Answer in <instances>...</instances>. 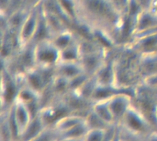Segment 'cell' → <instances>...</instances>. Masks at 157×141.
Returning a JSON list of instances; mask_svg holds the SVG:
<instances>
[{"instance_id":"obj_23","label":"cell","mask_w":157,"mask_h":141,"mask_svg":"<svg viewBox=\"0 0 157 141\" xmlns=\"http://www.w3.org/2000/svg\"><path fill=\"white\" fill-rule=\"evenodd\" d=\"M111 6L118 12L121 16L125 15L127 7L129 6L130 0H108Z\"/></svg>"},{"instance_id":"obj_11","label":"cell","mask_w":157,"mask_h":141,"mask_svg":"<svg viewBox=\"0 0 157 141\" xmlns=\"http://www.w3.org/2000/svg\"><path fill=\"white\" fill-rule=\"evenodd\" d=\"M55 75L63 77L68 80H73L86 73L81 62L63 63L60 62L54 68Z\"/></svg>"},{"instance_id":"obj_18","label":"cell","mask_w":157,"mask_h":141,"mask_svg":"<svg viewBox=\"0 0 157 141\" xmlns=\"http://www.w3.org/2000/svg\"><path fill=\"white\" fill-rule=\"evenodd\" d=\"M89 130L86 120L82 122L81 124L75 126L72 129L68 130L67 132L58 136V137H63V138H71V139H84L85 136L86 135L87 131Z\"/></svg>"},{"instance_id":"obj_7","label":"cell","mask_w":157,"mask_h":141,"mask_svg":"<svg viewBox=\"0 0 157 141\" xmlns=\"http://www.w3.org/2000/svg\"><path fill=\"white\" fill-rule=\"evenodd\" d=\"M94 78L99 86H118L117 63L114 60H106L95 73Z\"/></svg>"},{"instance_id":"obj_4","label":"cell","mask_w":157,"mask_h":141,"mask_svg":"<svg viewBox=\"0 0 157 141\" xmlns=\"http://www.w3.org/2000/svg\"><path fill=\"white\" fill-rule=\"evenodd\" d=\"M50 69L40 68L37 66L30 67L25 71L22 75V82L23 85L28 86L29 89L37 92L41 96V94L46 91L49 84H51L52 79H48L46 76V72Z\"/></svg>"},{"instance_id":"obj_29","label":"cell","mask_w":157,"mask_h":141,"mask_svg":"<svg viewBox=\"0 0 157 141\" xmlns=\"http://www.w3.org/2000/svg\"><path fill=\"white\" fill-rule=\"evenodd\" d=\"M121 132V131H120ZM120 141H128L127 139H125L122 136H121V139H120Z\"/></svg>"},{"instance_id":"obj_13","label":"cell","mask_w":157,"mask_h":141,"mask_svg":"<svg viewBox=\"0 0 157 141\" xmlns=\"http://www.w3.org/2000/svg\"><path fill=\"white\" fill-rule=\"evenodd\" d=\"M46 127H48L45 123L43 122V120L41 119L40 114L35 116L31 122L29 124V126L25 128V130L22 132L21 136H20V141H29L32 138L36 137L37 135H39L40 132H42Z\"/></svg>"},{"instance_id":"obj_8","label":"cell","mask_w":157,"mask_h":141,"mask_svg":"<svg viewBox=\"0 0 157 141\" xmlns=\"http://www.w3.org/2000/svg\"><path fill=\"white\" fill-rule=\"evenodd\" d=\"M10 110H11L13 116L17 122V125L19 128L20 136H21L22 132L29 126V124L34 118V116H33L30 109L29 108V106L17 98L14 102L13 105L10 107Z\"/></svg>"},{"instance_id":"obj_27","label":"cell","mask_w":157,"mask_h":141,"mask_svg":"<svg viewBox=\"0 0 157 141\" xmlns=\"http://www.w3.org/2000/svg\"><path fill=\"white\" fill-rule=\"evenodd\" d=\"M152 9L157 14V0L154 1V4H153V6H152Z\"/></svg>"},{"instance_id":"obj_9","label":"cell","mask_w":157,"mask_h":141,"mask_svg":"<svg viewBox=\"0 0 157 141\" xmlns=\"http://www.w3.org/2000/svg\"><path fill=\"white\" fill-rule=\"evenodd\" d=\"M131 48L141 54L157 52V30L133 37Z\"/></svg>"},{"instance_id":"obj_5","label":"cell","mask_w":157,"mask_h":141,"mask_svg":"<svg viewBox=\"0 0 157 141\" xmlns=\"http://www.w3.org/2000/svg\"><path fill=\"white\" fill-rule=\"evenodd\" d=\"M107 100L110 111L113 115L115 123L116 125H119V123L121 121L125 114L133 105L132 97L129 93L122 91L112 95Z\"/></svg>"},{"instance_id":"obj_22","label":"cell","mask_w":157,"mask_h":141,"mask_svg":"<svg viewBox=\"0 0 157 141\" xmlns=\"http://www.w3.org/2000/svg\"><path fill=\"white\" fill-rule=\"evenodd\" d=\"M14 48H13V44L10 41L9 38H6V40H5V38H2V49H1V54H2V59L5 60L6 59L7 61L9 60L10 57H12V54H13Z\"/></svg>"},{"instance_id":"obj_16","label":"cell","mask_w":157,"mask_h":141,"mask_svg":"<svg viewBox=\"0 0 157 141\" xmlns=\"http://www.w3.org/2000/svg\"><path fill=\"white\" fill-rule=\"evenodd\" d=\"M51 41L53 42V44L61 51L63 49L67 48L68 46L75 43L78 40H76L75 35L70 31L68 29L62 30L55 35H53L51 39Z\"/></svg>"},{"instance_id":"obj_12","label":"cell","mask_w":157,"mask_h":141,"mask_svg":"<svg viewBox=\"0 0 157 141\" xmlns=\"http://www.w3.org/2000/svg\"><path fill=\"white\" fill-rule=\"evenodd\" d=\"M84 121H85V116L76 115V114H69L62 117L61 119H59L52 127L58 133V136H60L67 132L68 130L72 129L75 126L81 124Z\"/></svg>"},{"instance_id":"obj_20","label":"cell","mask_w":157,"mask_h":141,"mask_svg":"<svg viewBox=\"0 0 157 141\" xmlns=\"http://www.w3.org/2000/svg\"><path fill=\"white\" fill-rule=\"evenodd\" d=\"M58 139V133L53 127H46L36 137L32 138L29 141H55Z\"/></svg>"},{"instance_id":"obj_28","label":"cell","mask_w":157,"mask_h":141,"mask_svg":"<svg viewBox=\"0 0 157 141\" xmlns=\"http://www.w3.org/2000/svg\"><path fill=\"white\" fill-rule=\"evenodd\" d=\"M154 115H155V121H156V124H157V105H155V107Z\"/></svg>"},{"instance_id":"obj_14","label":"cell","mask_w":157,"mask_h":141,"mask_svg":"<svg viewBox=\"0 0 157 141\" xmlns=\"http://www.w3.org/2000/svg\"><path fill=\"white\" fill-rule=\"evenodd\" d=\"M82 57V50L79 41L60 51V62L76 63L80 62ZM59 62V63H60Z\"/></svg>"},{"instance_id":"obj_21","label":"cell","mask_w":157,"mask_h":141,"mask_svg":"<svg viewBox=\"0 0 157 141\" xmlns=\"http://www.w3.org/2000/svg\"><path fill=\"white\" fill-rule=\"evenodd\" d=\"M111 128V127H110ZM89 129L84 138V141H104L110 129Z\"/></svg>"},{"instance_id":"obj_15","label":"cell","mask_w":157,"mask_h":141,"mask_svg":"<svg viewBox=\"0 0 157 141\" xmlns=\"http://www.w3.org/2000/svg\"><path fill=\"white\" fill-rule=\"evenodd\" d=\"M91 109L94 111L95 114H97L102 120H104L109 125L111 126L116 125L113 115L108 103V100H100V101L94 102L91 106Z\"/></svg>"},{"instance_id":"obj_1","label":"cell","mask_w":157,"mask_h":141,"mask_svg":"<svg viewBox=\"0 0 157 141\" xmlns=\"http://www.w3.org/2000/svg\"><path fill=\"white\" fill-rule=\"evenodd\" d=\"M118 126L125 132L142 137H146L154 131L153 127L145 115L134 105L129 109Z\"/></svg>"},{"instance_id":"obj_10","label":"cell","mask_w":157,"mask_h":141,"mask_svg":"<svg viewBox=\"0 0 157 141\" xmlns=\"http://www.w3.org/2000/svg\"><path fill=\"white\" fill-rule=\"evenodd\" d=\"M136 69L143 79L157 75V52L139 54Z\"/></svg>"},{"instance_id":"obj_19","label":"cell","mask_w":157,"mask_h":141,"mask_svg":"<svg viewBox=\"0 0 157 141\" xmlns=\"http://www.w3.org/2000/svg\"><path fill=\"white\" fill-rule=\"evenodd\" d=\"M0 135H1V141H14L13 133L11 131V128L8 125L7 118H6V114L5 111L2 112L1 115V130H0Z\"/></svg>"},{"instance_id":"obj_6","label":"cell","mask_w":157,"mask_h":141,"mask_svg":"<svg viewBox=\"0 0 157 141\" xmlns=\"http://www.w3.org/2000/svg\"><path fill=\"white\" fill-rule=\"evenodd\" d=\"M157 30V14L153 9L143 10L135 18L132 38Z\"/></svg>"},{"instance_id":"obj_26","label":"cell","mask_w":157,"mask_h":141,"mask_svg":"<svg viewBox=\"0 0 157 141\" xmlns=\"http://www.w3.org/2000/svg\"><path fill=\"white\" fill-rule=\"evenodd\" d=\"M56 141H84L83 139H71V138H63V137H58Z\"/></svg>"},{"instance_id":"obj_30","label":"cell","mask_w":157,"mask_h":141,"mask_svg":"<svg viewBox=\"0 0 157 141\" xmlns=\"http://www.w3.org/2000/svg\"><path fill=\"white\" fill-rule=\"evenodd\" d=\"M14 141H20V140H14Z\"/></svg>"},{"instance_id":"obj_17","label":"cell","mask_w":157,"mask_h":141,"mask_svg":"<svg viewBox=\"0 0 157 141\" xmlns=\"http://www.w3.org/2000/svg\"><path fill=\"white\" fill-rule=\"evenodd\" d=\"M85 120L89 129H109L113 127L102 120L92 109H90L86 115H85Z\"/></svg>"},{"instance_id":"obj_25","label":"cell","mask_w":157,"mask_h":141,"mask_svg":"<svg viewBox=\"0 0 157 141\" xmlns=\"http://www.w3.org/2000/svg\"><path fill=\"white\" fill-rule=\"evenodd\" d=\"M145 140L146 141H157V130L152 131L150 134H148L145 137Z\"/></svg>"},{"instance_id":"obj_3","label":"cell","mask_w":157,"mask_h":141,"mask_svg":"<svg viewBox=\"0 0 157 141\" xmlns=\"http://www.w3.org/2000/svg\"><path fill=\"white\" fill-rule=\"evenodd\" d=\"M40 6H41L40 5H36L29 9V14L27 15L17 32V39L18 42V46L21 49L28 47L29 45H32V42L38 27Z\"/></svg>"},{"instance_id":"obj_24","label":"cell","mask_w":157,"mask_h":141,"mask_svg":"<svg viewBox=\"0 0 157 141\" xmlns=\"http://www.w3.org/2000/svg\"><path fill=\"white\" fill-rule=\"evenodd\" d=\"M120 131H121V136L128 141H146L145 140V137H142V136H138V135H133V134L125 132V131L121 130V128H120Z\"/></svg>"},{"instance_id":"obj_2","label":"cell","mask_w":157,"mask_h":141,"mask_svg":"<svg viewBox=\"0 0 157 141\" xmlns=\"http://www.w3.org/2000/svg\"><path fill=\"white\" fill-rule=\"evenodd\" d=\"M34 66L40 68L54 69L60 62V50L51 40L32 45Z\"/></svg>"}]
</instances>
